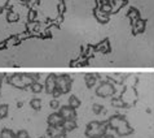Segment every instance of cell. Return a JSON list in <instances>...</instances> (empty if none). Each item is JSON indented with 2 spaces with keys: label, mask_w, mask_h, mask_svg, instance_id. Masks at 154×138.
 Segmentation results:
<instances>
[{
  "label": "cell",
  "mask_w": 154,
  "mask_h": 138,
  "mask_svg": "<svg viewBox=\"0 0 154 138\" xmlns=\"http://www.w3.org/2000/svg\"><path fill=\"white\" fill-rule=\"evenodd\" d=\"M61 116L65 117L66 120H71L75 116V112L72 110V107H62L61 108Z\"/></svg>",
  "instance_id": "1"
},
{
  "label": "cell",
  "mask_w": 154,
  "mask_h": 138,
  "mask_svg": "<svg viewBox=\"0 0 154 138\" xmlns=\"http://www.w3.org/2000/svg\"><path fill=\"white\" fill-rule=\"evenodd\" d=\"M112 93H114V89L112 87V86H109V85H102L100 89H98V91H97V94L98 95H102V97H106V95H109V94H112Z\"/></svg>",
  "instance_id": "2"
},
{
  "label": "cell",
  "mask_w": 154,
  "mask_h": 138,
  "mask_svg": "<svg viewBox=\"0 0 154 138\" xmlns=\"http://www.w3.org/2000/svg\"><path fill=\"white\" fill-rule=\"evenodd\" d=\"M54 86H56V81H54V76H51V77H48V81H47V90H48V93L53 91V90H54Z\"/></svg>",
  "instance_id": "3"
},
{
  "label": "cell",
  "mask_w": 154,
  "mask_h": 138,
  "mask_svg": "<svg viewBox=\"0 0 154 138\" xmlns=\"http://www.w3.org/2000/svg\"><path fill=\"white\" fill-rule=\"evenodd\" d=\"M61 117H62L61 115L53 113V115H51V116H49L48 121H49V124H52V125H57V124H60V121H61Z\"/></svg>",
  "instance_id": "4"
},
{
  "label": "cell",
  "mask_w": 154,
  "mask_h": 138,
  "mask_svg": "<svg viewBox=\"0 0 154 138\" xmlns=\"http://www.w3.org/2000/svg\"><path fill=\"white\" fill-rule=\"evenodd\" d=\"M0 138H14V134L11 129H3L2 133H0Z\"/></svg>",
  "instance_id": "5"
},
{
  "label": "cell",
  "mask_w": 154,
  "mask_h": 138,
  "mask_svg": "<svg viewBox=\"0 0 154 138\" xmlns=\"http://www.w3.org/2000/svg\"><path fill=\"white\" fill-rule=\"evenodd\" d=\"M8 111H9V107H8L7 104L0 106V119H5L8 116Z\"/></svg>",
  "instance_id": "6"
},
{
  "label": "cell",
  "mask_w": 154,
  "mask_h": 138,
  "mask_svg": "<svg viewBox=\"0 0 154 138\" xmlns=\"http://www.w3.org/2000/svg\"><path fill=\"white\" fill-rule=\"evenodd\" d=\"M69 100H70V106L72 107V108H74V107H78V106L80 104V102H79L75 97H71V98L69 99Z\"/></svg>",
  "instance_id": "7"
},
{
  "label": "cell",
  "mask_w": 154,
  "mask_h": 138,
  "mask_svg": "<svg viewBox=\"0 0 154 138\" xmlns=\"http://www.w3.org/2000/svg\"><path fill=\"white\" fill-rule=\"evenodd\" d=\"M31 106L35 110H39L40 108V99H32V100H31Z\"/></svg>",
  "instance_id": "8"
},
{
  "label": "cell",
  "mask_w": 154,
  "mask_h": 138,
  "mask_svg": "<svg viewBox=\"0 0 154 138\" xmlns=\"http://www.w3.org/2000/svg\"><path fill=\"white\" fill-rule=\"evenodd\" d=\"M31 89H32V91H34V93H39V91H42V85H39V84H34V85L31 86Z\"/></svg>",
  "instance_id": "9"
},
{
  "label": "cell",
  "mask_w": 154,
  "mask_h": 138,
  "mask_svg": "<svg viewBox=\"0 0 154 138\" xmlns=\"http://www.w3.org/2000/svg\"><path fill=\"white\" fill-rule=\"evenodd\" d=\"M16 138H27V133H26V130H21V132H18V133H17V136H16Z\"/></svg>",
  "instance_id": "10"
},
{
  "label": "cell",
  "mask_w": 154,
  "mask_h": 138,
  "mask_svg": "<svg viewBox=\"0 0 154 138\" xmlns=\"http://www.w3.org/2000/svg\"><path fill=\"white\" fill-rule=\"evenodd\" d=\"M51 106H52V107H53V108H56V107H57V106H58V103H57V102H56V100H53V102H52V103H51Z\"/></svg>",
  "instance_id": "11"
},
{
  "label": "cell",
  "mask_w": 154,
  "mask_h": 138,
  "mask_svg": "<svg viewBox=\"0 0 154 138\" xmlns=\"http://www.w3.org/2000/svg\"><path fill=\"white\" fill-rule=\"evenodd\" d=\"M93 110H95V112H96V113H98V112H100L98 110H101V107H98V106H95V107H93Z\"/></svg>",
  "instance_id": "12"
},
{
  "label": "cell",
  "mask_w": 154,
  "mask_h": 138,
  "mask_svg": "<svg viewBox=\"0 0 154 138\" xmlns=\"http://www.w3.org/2000/svg\"><path fill=\"white\" fill-rule=\"evenodd\" d=\"M106 138H113V137H110V136H109V137H106Z\"/></svg>",
  "instance_id": "13"
}]
</instances>
